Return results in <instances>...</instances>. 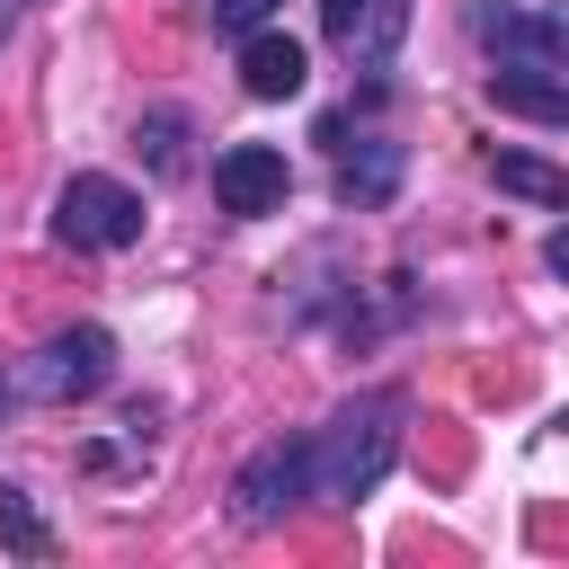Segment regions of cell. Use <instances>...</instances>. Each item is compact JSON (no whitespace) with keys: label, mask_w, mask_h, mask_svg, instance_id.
Listing matches in <instances>:
<instances>
[{"label":"cell","mask_w":569,"mask_h":569,"mask_svg":"<svg viewBox=\"0 0 569 569\" xmlns=\"http://www.w3.org/2000/svg\"><path fill=\"white\" fill-rule=\"evenodd\" d=\"M400 418H409L400 391H356L329 427H302V436H311V498H329V507L365 498V489L400 462Z\"/></svg>","instance_id":"cell-1"},{"label":"cell","mask_w":569,"mask_h":569,"mask_svg":"<svg viewBox=\"0 0 569 569\" xmlns=\"http://www.w3.org/2000/svg\"><path fill=\"white\" fill-rule=\"evenodd\" d=\"M116 373V338L98 329V320H71L62 338H44L27 365H18V400H44V409H62V400H89L98 382Z\"/></svg>","instance_id":"cell-2"},{"label":"cell","mask_w":569,"mask_h":569,"mask_svg":"<svg viewBox=\"0 0 569 569\" xmlns=\"http://www.w3.org/2000/svg\"><path fill=\"white\" fill-rule=\"evenodd\" d=\"M53 231L71 240V249H133L142 240V196L124 187V178H107V169H80V178H62V196H53Z\"/></svg>","instance_id":"cell-3"},{"label":"cell","mask_w":569,"mask_h":569,"mask_svg":"<svg viewBox=\"0 0 569 569\" xmlns=\"http://www.w3.org/2000/svg\"><path fill=\"white\" fill-rule=\"evenodd\" d=\"M311 498V436H276V445H258L249 462H240V480H231V516L258 533V525H284V507H302Z\"/></svg>","instance_id":"cell-4"},{"label":"cell","mask_w":569,"mask_h":569,"mask_svg":"<svg viewBox=\"0 0 569 569\" xmlns=\"http://www.w3.org/2000/svg\"><path fill=\"white\" fill-rule=\"evenodd\" d=\"M480 44L525 62V71H560L569 80V0H489L480 9Z\"/></svg>","instance_id":"cell-5"},{"label":"cell","mask_w":569,"mask_h":569,"mask_svg":"<svg viewBox=\"0 0 569 569\" xmlns=\"http://www.w3.org/2000/svg\"><path fill=\"white\" fill-rule=\"evenodd\" d=\"M284 187H293V169H284L276 142H231V151H213V196H222V213H284Z\"/></svg>","instance_id":"cell-6"},{"label":"cell","mask_w":569,"mask_h":569,"mask_svg":"<svg viewBox=\"0 0 569 569\" xmlns=\"http://www.w3.org/2000/svg\"><path fill=\"white\" fill-rule=\"evenodd\" d=\"M302 80H311L302 36H276V27H249L240 36V89L249 98H302Z\"/></svg>","instance_id":"cell-7"},{"label":"cell","mask_w":569,"mask_h":569,"mask_svg":"<svg viewBox=\"0 0 569 569\" xmlns=\"http://www.w3.org/2000/svg\"><path fill=\"white\" fill-rule=\"evenodd\" d=\"M320 27L356 53V62H391L400 27H409V0H320Z\"/></svg>","instance_id":"cell-8"},{"label":"cell","mask_w":569,"mask_h":569,"mask_svg":"<svg viewBox=\"0 0 569 569\" xmlns=\"http://www.w3.org/2000/svg\"><path fill=\"white\" fill-rule=\"evenodd\" d=\"M400 196V142H338V204H391Z\"/></svg>","instance_id":"cell-9"},{"label":"cell","mask_w":569,"mask_h":569,"mask_svg":"<svg viewBox=\"0 0 569 569\" xmlns=\"http://www.w3.org/2000/svg\"><path fill=\"white\" fill-rule=\"evenodd\" d=\"M489 107H507V116H533V124H569V80L560 71H489Z\"/></svg>","instance_id":"cell-10"},{"label":"cell","mask_w":569,"mask_h":569,"mask_svg":"<svg viewBox=\"0 0 569 569\" xmlns=\"http://www.w3.org/2000/svg\"><path fill=\"white\" fill-rule=\"evenodd\" d=\"M489 178H498L507 196H525V204L569 213V169H551V160H533V151H489Z\"/></svg>","instance_id":"cell-11"},{"label":"cell","mask_w":569,"mask_h":569,"mask_svg":"<svg viewBox=\"0 0 569 569\" xmlns=\"http://www.w3.org/2000/svg\"><path fill=\"white\" fill-rule=\"evenodd\" d=\"M0 542H9L18 560H53V525L36 516V498H27L18 480H0Z\"/></svg>","instance_id":"cell-12"},{"label":"cell","mask_w":569,"mask_h":569,"mask_svg":"<svg viewBox=\"0 0 569 569\" xmlns=\"http://www.w3.org/2000/svg\"><path fill=\"white\" fill-rule=\"evenodd\" d=\"M133 142H142V160H151V178H178V169H187V151H178V142H187V116H178V107H151Z\"/></svg>","instance_id":"cell-13"},{"label":"cell","mask_w":569,"mask_h":569,"mask_svg":"<svg viewBox=\"0 0 569 569\" xmlns=\"http://www.w3.org/2000/svg\"><path fill=\"white\" fill-rule=\"evenodd\" d=\"M276 18V0H213V27L222 36H249V27H267Z\"/></svg>","instance_id":"cell-14"},{"label":"cell","mask_w":569,"mask_h":569,"mask_svg":"<svg viewBox=\"0 0 569 569\" xmlns=\"http://www.w3.org/2000/svg\"><path fill=\"white\" fill-rule=\"evenodd\" d=\"M27 9H36V0H0V44L18 36V18H27Z\"/></svg>","instance_id":"cell-15"},{"label":"cell","mask_w":569,"mask_h":569,"mask_svg":"<svg viewBox=\"0 0 569 569\" xmlns=\"http://www.w3.org/2000/svg\"><path fill=\"white\" fill-rule=\"evenodd\" d=\"M542 258H551V276H569V222L551 231V249H542Z\"/></svg>","instance_id":"cell-16"},{"label":"cell","mask_w":569,"mask_h":569,"mask_svg":"<svg viewBox=\"0 0 569 569\" xmlns=\"http://www.w3.org/2000/svg\"><path fill=\"white\" fill-rule=\"evenodd\" d=\"M0 400H9V382H0Z\"/></svg>","instance_id":"cell-17"}]
</instances>
